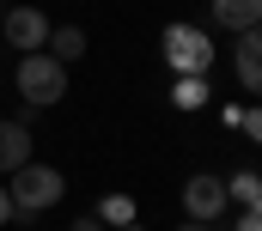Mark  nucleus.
Returning <instances> with one entry per match:
<instances>
[{
	"label": "nucleus",
	"mask_w": 262,
	"mask_h": 231,
	"mask_svg": "<svg viewBox=\"0 0 262 231\" xmlns=\"http://www.w3.org/2000/svg\"><path fill=\"white\" fill-rule=\"evenodd\" d=\"M18 165H31V128L25 122H0V171L12 176Z\"/></svg>",
	"instance_id": "423d86ee"
},
{
	"label": "nucleus",
	"mask_w": 262,
	"mask_h": 231,
	"mask_svg": "<svg viewBox=\"0 0 262 231\" xmlns=\"http://www.w3.org/2000/svg\"><path fill=\"white\" fill-rule=\"evenodd\" d=\"M183 207H189V219H195V225L220 219V213H226V182H220V176H189Z\"/></svg>",
	"instance_id": "39448f33"
},
{
	"label": "nucleus",
	"mask_w": 262,
	"mask_h": 231,
	"mask_svg": "<svg viewBox=\"0 0 262 231\" xmlns=\"http://www.w3.org/2000/svg\"><path fill=\"white\" fill-rule=\"evenodd\" d=\"M73 231H110V225H98V219H79V225H73Z\"/></svg>",
	"instance_id": "2eb2a0df"
},
{
	"label": "nucleus",
	"mask_w": 262,
	"mask_h": 231,
	"mask_svg": "<svg viewBox=\"0 0 262 231\" xmlns=\"http://www.w3.org/2000/svg\"><path fill=\"white\" fill-rule=\"evenodd\" d=\"M12 219V201H6V182H0V225Z\"/></svg>",
	"instance_id": "4468645a"
},
{
	"label": "nucleus",
	"mask_w": 262,
	"mask_h": 231,
	"mask_svg": "<svg viewBox=\"0 0 262 231\" xmlns=\"http://www.w3.org/2000/svg\"><path fill=\"white\" fill-rule=\"evenodd\" d=\"M61 171H55V165H37V158H31V165H18V171H12V182H6V201H12V213H43V207H55V201H61Z\"/></svg>",
	"instance_id": "f257e3e1"
},
{
	"label": "nucleus",
	"mask_w": 262,
	"mask_h": 231,
	"mask_svg": "<svg viewBox=\"0 0 262 231\" xmlns=\"http://www.w3.org/2000/svg\"><path fill=\"white\" fill-rule=\"evenodd\" d=\"M256 55H262L256 31H238V85H262V67H256Z\"/></svg>",
	"instance_id": "1a4fd4ad"
},
{
	"label": "nucleus",
	"mask_w": 262,
	"mask_h": 231,
	"mask_svg": "<svg viewBox=\"0 0 262 231\" xmlns=\"http://www.w3.org/2000/svg\"><path fill=\"white\" fill-rule=\"evenodd\" d=\"M43 55L49 61H79L85 55V31H79V25H49V43H43Z\"/></svg>",
	"instance_id": "0eeeda50"
},
{
	"label": "nucleus",
	"mask_w": 262,
	"mask_h": 231,
	"mask_svg": "<svg viewBox=\"0 0 262 231\" xmlns=\"http://www.w3.org/2000/svg\"><path fill=\"white\" fill-rule=\"evenodd\" d=\"M12 85H18V98H25V104L49 110V104H61V91H67V67H61V61H49L43 49H37V55H18Z\"/></svg>",
	"instance_id": "f03ea898"
},
{
	"label": "nucleus",
	"mask_w": 262,
	"mask_h": 231,
	"mask_svg": "<svg viewBox=\"0 0 262 231\" xmlns=\"http://www.w3.org/2000/svg\"><path fill=\"white\" fill-rule=\"evenodd\" d=\"M0 31H6V43H12L18 55H37V49L49 43V18H43L37 6H6V12H0Z\"/></svg>",
	"instance_id": "20e7f679"
},
{
	"label": "nucleus",
	"mask_w": 262,
	"mask_h": 231,
	"mask_svg": "<svg viewBox=\"0 0 262 231\" xmlns=\"http://www.w3.org/2000/svg\"><path fill=\"white\" fill-rule=\"evenodd\" d=\"M0 12H6V6H0Z\"/></svg>",
	"instance_id": "a211bd4d"
},
{
	"label": "nucleus",
	"mask_w": 262,
	"mask_h": 231,
	"mask_svg": "<svg viewBox=\"0 0 262 231\" xmlns=\"http://www.w3.org/2000/svg\"><path fill=\"white\" fill-rule=\"evenodd\" d=\"M226 201H238L244 213H256V207H262V176L256 171H238L232 182H226Z\"/></svg>",
	"instance_id": "9d476101"
},
{
	"label": "nucleus",
	"mask_w": 262,
	"mask_h": 231,
	"mask_svg": "<svg viewBox=\"0 0 262 231\" xmlns=\"http://www.w3.org/2000/svg\"><path fill=\"white\" fill-rule=\"evenodd\" d=\"M183 231H213V225H195V219H189V225H183Z\"/></svg>",
	"instance_id": "dca6fc26"
},
{
	"label": "nucleus",
	"mask_w": 262,
	"mask_h": 231,
	"mask_svg": "<svg viewBox=\"0 0 262 231\" xmlns=\"http://www.w3.org/2000/svg\"><path fill=\"white\" fill-rule=\"evenodd\" d=\"M213 18L226 31H256L262 25V0H213Z\"/></svg>",
	"instance_id": "6e6552de"
},
{
	"label": "nucleus",
	"mask_w": 262,
	"mask_h": 231,
	"mask_svg": "<svg viewBox=\"0 0 262 231\" xmlns=\"http://www.w3.org/2000/svg\"><path fill=\"white\" fill-rule=\"evenodd\" d=\"M201 98H207V85H201V73H189V79L177 85V104H183V110H195Z\"/></svg>",
	"instance_id": "f8f14e48"
},
{
	"label": "nucleus",
	"mask_w": 262,
	"mask_h": 231,
	"mask_svg": "<svg viewBox=\"0 0 262 231\" xmlns=\"http://www.w3.org/2000/svg\"><path fill=\"white\" fill-rule=\"evenodd\" d=\"M232 231H262V213H244V219H238Z\"/></svg>",
	"instance_id": "ddd939ff"
},
{
	"label": "nucleus",
	"mask_w": 262,
	"mask_h": 231,
	"mask_svg": "<svg viewBox=\"0 0 262 231\" xmlns=\"http://www.w3.org/2000/svg\"><path fill=\"white\" fill-rule=\"evenodd\" d=\"M110 231H140V225H110Z\"/></svg>",
	"instance_id": "f3484780"
},
{
	"label": "nucleus",
	"mask_w": 262,
	"mask_h": 231,
	"mask_svg": "<svg viewBox=\"0 0 262 231\" xmlns=\"http://www.w3.org/2000/svg\"><path fill=\"white\" fill-rule=\"evenodd\" d=\"M98 225H134V201L128 195H110V201L98 207Z\"/></svg>",
	"instance_id": "9b49d317"
},
{
	"label": "nucleus",
	"mask_w": 262,
	"mask_h": 231,
	"mask_svg": "<svg viewBox=\"0 0 262 231\" xmlns=\"http://www.w3.org/2000/svg\"><path fill=\"white\" fill-rule=\"evenodd\" d=\"M165 61L189 79V73H207L213 67V37H201L195 25H171L165 31Z\"/></svg>",
	"instance_id": "7ed1b4c3"
}]
</instances>
